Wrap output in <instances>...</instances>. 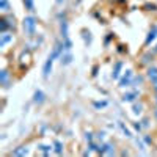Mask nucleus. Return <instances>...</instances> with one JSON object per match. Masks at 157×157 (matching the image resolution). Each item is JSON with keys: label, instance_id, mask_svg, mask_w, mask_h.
Segmentation results:
<instances>
[{"label": "nucleus", "instance_id": "nucleus-12", "mask_svg": "<svg viewBox=\"0 0 157 157\" xmlns=\"http://www.w3.org/2000/svg\"><path fill=\"white\" fill-rule=\"evenodd\" d=\"M53 149H55V152H57V154H63V145H61V142L55 140L53 142Z\"/></svg>", "mask_w": 157, "mask_h": 157}, {"label": "nucleus", "instance_id": "nucleus-5", "mask_svg": "<svg viewBox=\"0 0 157 157\" xmlns=\"http://www.w3.org/2000/svg\"><path fill=\"white\" fill-rule=\"evenodd\" d=\"M60 29H61V36H63V39H68L69 35H68V22H66V19H61Z\"/></svg>", "mask_w": 157, "mask_h": 157}, {"label": "nucleus", "instance_id": "nucleus-13", "mask_svg": "<svg viewBox=\"0 0 157 157\" xmlns=\"http://www.w3.org/2000/svg\"><path fill=\"white\" fill-rule=\"evenodd\" d=\"M0 10L2 11H10V3H8V0H0Z\"/></svg>", "mask_w": 157, "mask_h": 157}, {"label": "nucleus", "instance_id": "nucleus-20", "mask_svg": "<svg viewBox=\"0 0 157 157\" xmlns=\"http://www.w3.org/2000/svg\"><path fill=\"white\" fill-rule=\"evenodd\" d=\"M142 112V105L138 104V105H134V113H140Z\"/></svg>", "mask_w": 157, "mask_h": 157}, {"label": "nucleus", "instance_id": "nucleus-3", "mask_svg": "<svg viewBox=\"0 0 157 157\" xmlns=\"http://www.w3.org/2000/svg\"><path fill=\"white\" fill-rule=\"evenodd\" d=\"M129 85H132V71L131 69H127L124 72V76L119 79V87H121V88L129 87Z\"/></svg>", "mask_w": 157, "mask_h": 157}, {"label": "nucleus", "instance_id": "nucleus-9", "mask_svg": "<svg viewBox=\"0 0 157 157\" xmlns=\"http://www.w3.org/2000/svg\"><path fill=\"white\" fill-rule=\"evenodd\" d=\"M27 154H29V149L25 146H19L13 151V155H27Z\"/></svg>", "mask_w": 157, "mask_h": 157}, {"label": "nucleus", "instance_id": "nucleus-10", "mask_svg": "<svg viewBox=\"0 0 157 157\" xmlns=\"http://www.w3.org/2000/svg\"><path fill=\"white\" fill-rule=\"evenodd\" d=\"M137 96H138V93H126V94H123V101L124 102H134Z\"/></svg>", "mask_w": 157, "mask_h": 157}, {"label": "nucleus", "instance_id": "nucleus-14", "mask_svg": "<svg viewBox=\"0 0 157 157\" xmlns=\"http://www.w3.org/2000/svg\"><path fill=\"white\" fill-rule=\"evenodd\" d=\"M24 5L25 8L29 11H35V3H33V0H24Z\"/></svg>", "mask_w": 157, "mask_h": 157}, {"label": "nucleus", "instance_id": "nucleus-7", "mask_svg": "<svg viewBox=\"0 0 157 157\" xmlns=\"http://www.w3.org/2000/svg\"><path fill=\"white\" fill-rule=\"evenodd\" d=\"M60 61H61V64H69L71 61H72V55H71V52H68L66 50V53H61V57H60Z\"/></svg>", "mask_w": 157, "mask_h": 157}, {"label": "nucleus", "instance_id": "nucleus-22", "mask_svg": "<svg viewBox=\"0 0 157 157\" xmlns=\"http://www.w3.org/2000/svg\"><path fill=\"white\" fill-rule=\"evenodd\" d=\"M134 127L137 129V131H138V132H140V131H142V124H138V123H135V124H134Z\"/></svg>", "mask_w": 157, "mask_h": 157}, {"label": "nucleus", "instance_id": "nucleus-23", "mask_svg": "<svg viewBox=\"0 0 157 157\" xmlns=\"http://www.w3.org/2000/svg\"><path fill=\"white\" fill-rule=\"evenodd\" d=\"M154 88H155V91H157V79L154 80Z\"/></svg>", "mask_w": 157, "mask_h": 157}, {"label": "nucleus", "instance_id": "nucleus-21", "mask_svg": "<svg viewBox=\"0 0 157 157\" xmlns=\"http://www.w3.org/2000/svg\"><path fill=\"white\" fill-rule=\"evenodd\" d=\"M85 138H87V142H93V135H91L90 132H87V137H85Z\"/></svg>", "mask_w": 157, "mask_h": 157}, {"label": "nucleus", "instance_id": "nucleus-25", "mask_svg": "<svg viewBox=\"0 0 157 157\" xmlns=\"http://www.w3.org/2000/svg\"><path fill=\"white\" fill-rule=\"evenodd\" d=\"M55 2H57V3H63V0H55Z\"/></svg>", "mask_w": 157, "mask_h": 157}, {"label": "nucleus", "instance_id": "nucleus-16", "mask_svg": "<svg viewBox=\"0 0 157 157\" xmlns=\"http://www.w3.org/2000/svg\"><path fill=\"white\" fill-rule=\"evenodd\" d=\"M118 124H119V127H121V131H123V132L126 134V137H132V134H131V131H129V129H127V127H126V126H124V124H123L121 121H119Z\"/></svg>", "mask_w": 157, "mask_h": 157}, {"label": "nucleus", "instance_id": "nucleus-19", "mask_svg": "<svg viewBox=\"0 0 157 157\" xmlns=\"http://www.w3.org/2000/svg\"><path fill=\"white\" fill-rule=\"evenodd\" d=\"M142 80H143V79H142L140 76L135 77V79H134V82H132V85H135V87H137V85H140V84H142Z\"/></svg>", "mask_w": 157, "mask_h": 157}, {"label": "nucleus", "instance_id": "nucleus-24", "mask_svg": "<svg viewBox=\"0 0 157 157\" xmlns=\"http://www.w3.org/2000/svg\"><path fill=\"white\" fill-rule=\"evenodd\" d=\"M152 53H157V46H155V47H154V50H152Z\"/></svg>", "mask_w": 157, "mask_h": 157}, {"label": "nucleus", "instance_id": "nucleus-8", "mask_svg": "<svg viewBox=\"0 0 157 157\" xmlns=\"http://www.w3.org/2000/svg\"><path fill=\"white\" fill-rule=\"evenodd\" d=\"M123 68V61H116L115 63V68H113V72H112V77L113 79H118L119 77V71Z\"/></svg>", "mask_w": 157, "mask_h": 157}, {"label": "nucleus", "instance_id": "nucleus-6", "mask_svg": "<svg viewBox=\"0 0 157 157\" xmlns=\"http://www.w3.org/2000/svg\"><path fill=\"white\" fill-rule=\"evenodd\" d=\"M44 99H46V94L43 93L41 90H36L35 91V96H33V101L36 104H41V102H44Z\"/></svg>", "mask_w": 157, "mask_h": 157}, {"label": "nucleus", "instance_id": "nucleus-15", "mask_svg": "<svg viewBox=\"0 0 157 157\" xmlns=\"http://www.w3.org/2000/svg\"><path fill=\"white\" fill-rule=\"evenodd\" d=\"M2 85H5V87H8V71H2Z\"/></svg>", "mask_w": 157, "mask_h": 157}, {"label": "nucleus", "instance_id": "nucleus-17", "mask_svg": "<svg viewBox=\"0 0 157 157\" xmlns=\"http://www.w3.org/2000/svg\"><path fill=\"white\" fill-rule=\"evenodd\" d=\"M39 149H41V151H43L46 155H49V154H50V149H52V148H50V146H44V145H41V146H39Z\"/></svg>", "mask_w": 157, "mask_h": 157}, {"label": "nucleus", "instance_id": "nucleus-18", "mask_svg": "<svg viewBox=\"0 0 157 157\" xmlns=\"http://www.w3.org/2000/svg\"><path fill=\"white\" fill-rule=\"evenodd\" d=\"M108 102H107V101H102V102H94V107L96 108H102V107H105Z\"/></svg>", "mask_w": 157, "mask_h": 157}, {"label": "nucleus", "instance_id": "nucleus-1", "mask_svg": "<svg viewBox=\"0 0 157 157\" xmlns=\"http://www.w3.org/2000/svg\"><path fill=\"white\" fill-rule=\"evenodd\" d=\"M22 27H24V32H25L27 36H33V35H35V30H36V19H35L33 16L24 17Z\"/></svg>", "mask_w": 157, "mask_h": 157}, {"label": "nucleus", "instance_id": "nucleus-2", "mask_svg": "<svg viewBox=\"0 0 157 157\" xmlns=\"http://www.w3.org/2000/svg\"><path fill=\"white\" fill-rule=\"evenodd\" d=\"M55 58H57V57H55L53 53H50V55H49V58L46 60V63H44V68H43V76H44L46 79L49 77V74H50V71H52V64H53V60H55Z\"/></svg>", "mask_w": 157, "mask_h": 157}, {"label": "nucleus", "instance_id": "nucleus-11", "mask_svg": "<svg viewBox=\"0 0 157 157\" xmlns=\"http://www.w3.org/2000/svg\"><path fill=\"white\" fill-rule=\"evenodd\" d=\"M148 77H149L152 82L157 79V68L155 66H151L149 69H148Z\"/></svg>", "mask_w": 157, "mask_h": 157}, {"label": "nucleus", "instance_id": "nucleus-4", "mask_svg": "<svg viewBox=\"0 0 157 157\" xmlns=\"http://www.w3.org/2000/svg\"><path fill=\"white\" fill-rule=\"evenodd\" d=\"M11 41H13V36L8 35L6 32H3L2 35H0V47H5V46L8 43H11Z\"/></svg>", "mask_w": 157, "mask_h": 157}]
</instances>
